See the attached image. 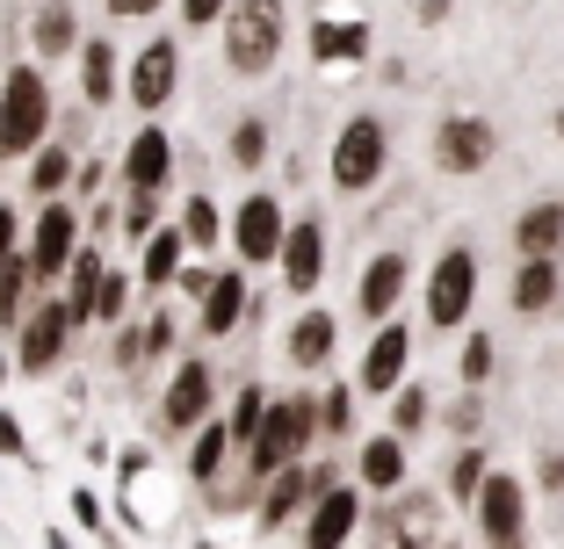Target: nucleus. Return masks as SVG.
<instances>
[{
  "label": "nucleus",
  "instance_id": "a878e982",
  "mask_svg": "<svg viewBox=\"0 0 564 549\" xmlns=\"http://www.w3.org/2000/svg\"><path fill=\"white\" fill-rule=\"evenodd\" d=\"M30 51L51 58V66H58L66 51H80V15H73L66 0H44V8L30 15Z\"/></svg>",
  "mask_w": 564,
  "mask_h": 549
},
{
  "label": "nucleus",
  "instance_id": "37998d69",
  "mask_svg": "<svg viewBox=\"0 0 564 549\" xmlns=\"http://www.w3.org/2000/svg\"><path fill=\"white\" fill-rule=\"evenodd\" d=\"M0 455H8V463H30V433H22V419L8 413V405H0Z\"/></svg>",
  "mask_w": 564,
  "mask_h": 549
},
{
  "label": "nucleus",
  "instance_id": "39448f33",
  "mask_svg": "<svg viewBox=\"0 0 564 549\" xmlns=\"http://www.w3.org/2000/svg\"><path fill=\"white\" fill-rule=\"evenodd\" d=\"M383 167H391V131H383V117H369V109H362V117L340 123L326 174H333L340 196H369V188L383 182Z\"/></svg>",
  "mask_w": 564,
  "mask_h": 549
},
{
  "label": "nucleus",
  "instance_id": "f257e3e1",
  "mask_svg": "<svg viewBox=\"0 0 564 549\" xmlns=\"http://www.w3.org/2000/svg\"><path fill=\"white\" fill-rule=\"evenodd\" d=\"M312 441H318V398L312 391H282V398H268V419H261V433H253L247 449H239V463H247L253 484H268L275 470L304 463Z\"/></svg>",
  "mask_w": 564,
  "mask_h": 549
},
{
  "label": "nucleus",
  "instance_id": "393cba45",
  "mask_svg": "<svg viewBox=\"0 0 564 549\" xmlns=\"http://www.w3.org/2000/svg\"><path fill=\"white\" fill-rule=\"evenodd\" d=\"M282 348H290V362H297V369H326L333 348H340V318H333V311H297Z\"/></svg>",
  "mask_w": 564,
  "mask_h": 549
},
{
  "label": "nucleus",
  "instance_id": "20e7f679",
  "mask_svg": "<svg viewBox=\"0 0 564 549\" xmlns=\"http://www.w3.org/2000/svg\"><path fill=\"white\" fill-rule=\"evenodd\" d=\"M87 246V217H80V202H66V196H51L44 210L30 217V239H22V261H30V275H36V289H58L66 283V267H73V253Z\"/></svg>",
  "mask_w": 564,
  "mask_h": 549
},
{
  "label": "nucleus",
  "instance_id": "423d86ee",
  "mask_svg": "<svg viewBox=\"0 0 564 549\" xmlns=\"http://www.w3.org/2000/svg\"><path fill=\"white\" fill-rule=\"evenodd\" d=\"M470 304H478V253L442 246V261H434V275H427V326L434 333H464Z\"/></svg>",
  "mask_w": 564,
  "mask_h": 549
},
{
  "label": "nucleus",
  "instance_id": "79ce46f5",
  "mask_svg": "<svg viewBox=\"0 0 564 549\" xmlns=\"http://www.w3.org/2000/svg\"><path fill=\"white\" fill-rule=\"evenodd\" d=\"M109 333H117V348H109V354H117V369L145 362V318H123V326H109Z\"/></svg>",
  "mask_w": 564,
  "mask_h": 549
},
{
  "label": "nucleus",
  "instance_id": "4d7b16f0",
  "mask_svg": "<svg viewBox=\"0 0 564 549\" xmlns=\"http://www.w3.org/2000/svg\"><path fill=\"white\" fill-rule=\"evenodd\" d=\"M550 131H557V138H564V109H557V117H550Z\"/></svg>",
  "mask_w": 564,
  "mask_h": 549
},
{
  "label": "nucleus",
  "instance_id": "aec40b11",
  "mask_svg": "<svg viewBox=\"0 0 564 549\" xmlns=\"http://www.w3.org/2000/svg\"><path fill=\"white\" fill-rule=\"evenodd\" d=\"M196 318H203V333H210V340L239 333V326L253 318V283H247V267H217V283H210V297L196 304Z\"/></svg>",
  "mask_w": 564,
  "mask_h": 549
},
{
  "label": "nucleus",
  "instance_id": "f03ea898",
  "mask_svg": "<svg viewBox=\"0 0 564 549\" xmlns=\"http://www.w3.org/2000/svg\"><path fill=\"white\" fill-rule=\"evenodd\" d=\"M44 145H51V80L36 58H22L0 80V160H30Z\"/></svg>",
  "mask_w": 564,
  "mask_h": 549
},
{
  "label": "nucleus",
  "instance_id": "9d476101",
  "mask_svg": "<svg viewBox=\"0 0 564 549\" xmlns=\"http://www.w3.org/2000/svg\"><path fill=\"white\" fill-rule=\"evenodd\" d=\"M326 484H340V470H333V463H290V470H275V477L261 484V528L275 535V528H290V520H304Z\"/></svg>",
  "mask_w": 564,
  "mask_h": 549
},
{
  "label": "nucleus",
  "instance_id": "1a4fd4ad",
  "mask_svg": "<svg viewBox=\"0 0 564 549\" xmlns=\"http://www.w3.org/2000/svg\"><path fill=\"white\" fill-rule=\"evenodd\" d=\"M499 152V123L492 117H442L434 123V167L456 174V182H470V174L492 167Z\"/></svg>",
  "mask_w": 564,
  "mask_h": 549
},
{
  "label": "nucleus",
  "instance_id": "4468645a",
  "mask_svg": "<svg viewBox=\"0 0 564 549\" xmlns=\"http://www.w3.org/2000/svg\"><path fill=\"white\" fill-rule=\"evenodd\" d=\"M405 369H413V333H405V318H383L377 333H369V354L355 369V383H362L369 398H391L405 383Z\"/></svg>",
  "mask_w": 564,
  "mask_h": 549
},
{
  "label": "nucleus",
  "instance_id": "cd10ccee",
  "mask_svg": "<svg viewBox=\"0 0 564 549\" xmlns=\"http://www.w3.org/2000/svg\"><path fill=\"white\" fill-rule=\"evenodd\" d=\"M188 267V239H182V224H160V232L145 239V253H138V283L145 289H166L174 275Z\"/></svg>",
  "mask_w": 564,
  "mask_h": 549
},
{
  "label": "nucleus",
  "instance_id": "72a5a7b5",
  "mask_svg": "<svg viewBox=\"0 0 564 549\" xmlns=\"http://www.w3.org/2000/svg\"><path fill=\"white\" fill-rule=\"evenodd\" d=\"M225 455H239L232 433H225V419H203V427H196V449H188V477H196V484H217Z\"/></svg>",
  "mask_w": 564,
  "mask_h": 549
},
{
  "label": "nucleus",
  "instance_id": "f3484780",
  "mask_svg": "<svg viewBox=\"0 0 564 549\" xmlns=\"http://www.w3.org/2000/svg\"><path fill=\"white\" fill-rule=\"evenodd\" d=\"M355 528H362V484H326L304 514V549H348Z\"/></svg>",
  "mask_w": 564,
  "mask_h": 549
},
{
  "label": "nucleus",
  "instance_id": "bb28decb",
  "mask_svg": "<svg viewBox=\"0 0 564 549\" xmlns=\"http://www.w3.org/2000/svg\"><path fill=\"white\" fill-rule=\"evenodd\" d=\"M123 87V66H117V44L109 36H80V95L95 101V109H109Z\"/></svg>",
  "mask_w": 564,
  "mask_h": 549
},
{
  "label": "nucleus",
  "instance_id": "2f4dec72",
  "mask_svg": "<svg viewBox=\"0 0 564 549\" xmlns=\"http://www.w3.org/2000/svg\"><path fill=\"white\" fill-rule=\"evenodd\" d=\"M268 152H275V131H268V117H239L232 138H225V160H232L239 174L268 167Z\"/></svg>",
  "mask_w": 564,
  "mask_h": 549
},
{
  "label": "nucleus",
  "instance_id": "ea45409f",
  "mask_svg": "<svg viewBox=\"0 0 564 549\" xmlns=\"http://www.w3.org/2000/svg\"><path fill=\"white\" fill-rule=\"evenodd\" d=\"M117 232L145 246V239L160 232V196H131V202H123V210H117Z\"/></svg>",
  "mask_w": 564,
  "mask_h": 549
},
{
  "label": "nucleus",
  "instance_id": "5fc2aeb1",
  "mask_svg": "<svg viewBox=\"0 0 564 549\" xmlns=\"http://www.w3.org/2000/svg\"><path fill=\"white\" fill-rule=\"evenodd\" d=\"M420 22H448V0H420Z\"/></svg>",
  "mask_w": 564,
  "mask_h": 549
},
{
  "label": "nucleus",
  "instance_id": "8fccbe9b",
  "mask_svg": "<svg viewBox=\"0 0 564 549\" xmlns=\"http://www.w3.org/2000/svg\"><path fill=\"white\" fill-rule=\"evenodd\" d=\"M210 283H217V267H182V275H174V289H182V297H210Z\"/></svg>",
  "mask_w": 564,
  "mask_h": 549
},
{
  "label": "nucleus",
  "instance_id": "f8f14e48",
  "mask_svg": "<svg viewBox=\"0 0 564 549\" xmlns=\"http://www.w3.org/2000/svg\"><path fill=\"white\" fill-rule=\"evenodd\" d=\"M282 232H290V224H282V196L253 188V196L232 210V253H239V267H275Z\"/></svg>",
  "mask_w": 564,
  "mask_h": 549
},
{
  "label": "nucleus",
  "instance_id": "e433bc0d",
  "mask_svg": "<svg viewBox=\"0 0 564 549\" xmlns=\"http://www.w3.org/2000/svg\"><path fill=\"white\" fill-rule=\"evenodd\" d=\"M427 419H434V398H427V391H420L413 376H405L399 391H391V433H399V441H413V433L427 427Z\"/></svg>",
  "mask_w": 564,
  "mask_h": 549
},
{
  "label": "nucleus",
  "instance_id": "c03bdc74",
  "mask_svg": "<svg viewBox=\"0 0 564 549\" xmlns=\"http://www.w3.org/2000/svg\"><path fill=\"white\" fill-rule=\"evenodd\" d=\"M66 506H73V520H80L87 535H109V514H101V499H95V492H87V484H80V492H73Z\"/></svg>",
  "mask_w": 564,
  "mask_h": 549
},
{
  "label": "nucleus",
  "instance_id": "09e8293b",
  "mask_svg": "<svg viewBox=\"0 0 564 549\" xmlns=\"http://www.w3.org/2000/svg\"><path fill=\"white\" fill-rule=\"evenodd\" d=\"M225 8L232 0H182V22L188 30H210V22H225Z\"/></svg>",
  "mask_w": 564,
  "mask_h": 549
},
{
  "label": "nucleus",
  "instance_id": "9b49d317",
  "mask_svg": "<svg viewBox=\"0 0 564 549\" xmlns=\"http://www.w3.org/2000/svg\"><path fill=\"white\" fill-rule=\"evenodd\" d=\"M304 44H312V58L326 73H355V66H369V44H377V36H369V22L355 15V8H318Z\"/></svg>",
  "mask_w": 564,
  "mask_h": 549
},
{
  "label": "nucleus",
  "instance_id": "f704fd0d",
  "mask_svg": "<svg viewBox=\"0 0 564 549\" xmlns=\"http://www.w3.org/2000/svg\"><path fill=\"white\" fill-rule=\"evenodd\" d=\"M174 224H182V239H188V253H210L217 239H225V224H232V217L217 210L210 196H188L182 202V217H174Z\"/></svg>",
  "mask_w": 564,
  "mask_h": 549
},
{
  "label": "nucleus",
  "instance_id": "7ed1b4c3",
  "mask_svg": "<svg viewBox=\"0 0 564 549\" xmlns=\"http://www.w3.org/2000/svg\"><path fill=\"white\" fill-rule=\"evenodd\" d=\"M282 36H290V8L282 0H232L225 8V66L239 80H261V73H275Z\"/></svg>",
  "mask_w": 564,
  "mask_h": 549
},
{
  "label": "nucleus",
  "instance_id": "a19ab883",
  "mask_svg": "<svg viewBox=\"0 0 564 549\" xmlns=\"http://www.w3.org/2000/svg\"><path fill=\"white\" fill-rule=\"evenodd\" d=\"M318 433H333V441L355 433V391H326V398H318Z\"/></svg>",
  "mask_w": 564,
  "mask_h": 549
},
{
  "label": "nucleus",
  "instance_id": "6e6d98bb",
  "mask_svg": "<svg viewBox=\"0 0 564 549\" xmlns=\"http://www.w3.org/2000/svg\"><path fill=\"white\" fill-rule=\"evenodd\" d=\"M44 549H73V535L66 528H44Z\"/></svg>",
  "mask_w": 564,
  "mask_h": 549
},
{
  "label": "nucleus",
  "instance_id": "c9c22d12",
  "mask_svg": "<svg viewBox=\"0 0 564 549\" xmlns=\"http://www.w3.org/2000/svg\"><path fill=\"white\" fill-rule=\"evenodd\" d=\"M261 419H268V391H261V383H239V391H232V413H225L232 449H247L253 433H261Z\"/></svg>",
  "mask_w": 564,
  "mask_h": 549
},
{
  "label": "nucleus",
  "instance_id": "0eeeda50",
  "mask_svg": "<svg viewBox=\"0 0 564 549\" xmlns=\"http://www.w3.org/2000/svg\"><path fill=\"white\" fill-rule=\"evenodd\" d=\"M66 340H73L66 297H36L30 318L15 326V369H22V376H51V369L66 362Z\"/></svg>",
  "mask_w": 564,
  "mask_h": 549
},
{
  "label": "nucleus",
  "instance_id": "a18cd8bd",
  "mask_svg": "<svg viewBox=\"0 0 564 549\" xmlns=\"http://www.w3.org/2000/svg\"><path fill=\"white\" fill-rule=\"evenodd\" d=\"M15 253H22V210H15V202H0V267L15 261Z\"/></svg>",
  "mask_w": 564,
  "mask_h": 549
},
{
  "label": "nucleus",
  "instance_id": "7c9ffc66",
  "mask_svg": "<svg viewBox=\"0 0 564 549\" xmlns=\"http://www.w3.org/2000/svg\"><path fill=\"white\" fill-rule=\"evenodd\" d=\"M485 477H492V455H485L478 441H456V455H448V499L470 506L485 492Z\"/></svg>",
  "mask_w": 564,
  "mask_h": 549
},
{
  "label": "nucleus",
  "instance_id": "2eb2a0df",
  "mask_svg": "<svg viewBox=\"0 0 564 549\" xmlns=\"http://www.w3.org/2000/svg\"><path fill=\"white\" fill-rule=\"evenodd\" d=\"M210 398H217V376H210V362H196L188 354L174 376H166V398H160V427L166 433H188V427H203L210 419Z\"/></svg>",
  "mask_w": 564,
  "mask_h": 549
},
{
  "label": "nucleus",
  "instance_id": "6ab92c4d",
  "mask_svg": "<svg viewBox=\"0 0 564 549\" xmlns=\"http://www.w3.org/2000/svg\"><path fill=\"white\" fill-rule=\"evenodd\" d=\"M405 283H413V261H405V253H377V261L362 267L355 311H362L369 326H383V318H399V297H405Z\"/></svg>",
  "mask_w": 564,
  "mask_h": 549
},
{
  "label": "nucleus",
  "instance_id": "dca6fc26",
  "mask_svg": "<svg viewBox=\"0 0 564 549\" xmlns=\"http://www.w3.org/2000/svg\"><path fill=\"white\" fill-rule=\"evenodd\" d=\"M275 267H282V289H290V297H312L318 275H326V224H318V217H290Z\"/></svg>",
  "mask_w": 564,
  "mask_h": 549
},
{
  "label": "nucleus",
  "instance_id": "58836bf2",
  "mask_svg": "<svg viewBox=\"0 0 564 549\" xmlns=\"http://www.w3.org/2000/svg\"><path fill=\"white\" fill-rule=\"evenodd\" d=\"M131 283H138V275H123V267H109V275H101V297H95V326H101V333L131 318Z\"/></svg>",
  "mask_w": 564,
  "mask_h": 549
},
{
  "label": "nucleus",
  "instance_id": "c85d7f7f",
  "mask_svg": "<svg viewBox=\"0 0 564 549\" xmlns=\"http://www.w3.org/2000/svg\"><path fill=\"white\" fill-rule=\"evenodd\" d=\"M36 297H44V289H36L30 261H22V253H15V261L0 267V333H15L22 318H30V304H36Z\"/></svg>",
  "mask_w": 564,
  "mask_h": 549
},
{
  "label": "nucleus",
  "instance_id": "b1692460",
  "mask_svg": "<svg viewBox=\"0 0 564 549\" xmlns=\"http://www.w3.org/2000/svg\"><path fill=\"white\" fill-rule=\"evenodd\" d=\"M557 297H564V267H557V261H521V267H514V289H507L514 318L557 311Z\"/></svg>",
  "mask_w": 564,
  "mask_h": 549
},
{
  "label": "nucleus",
  "instance_id": "a211bd4d",
  "mask_svg": "<svg viewBox=\"0 0 564 549\" xmlns=\"http://www.w3.org/2000/svg\"><path fill=\"white\" fill-rule=\"evenodd\" d=\"M166 174H174V138H166L160 117H145V131L123 145V188L131 196H160Z\"/></svg>",
  "mask_w": 564,
  "mask_h": 549
},
{
  "label": "nucleus",
  "instance_id": "603ef678",
  "mask_svg": "<svg viewBox=\"0 0 564 549\" xmlns=\"http://www.w3.org/2000/svg\"><path fill=\"white\" fill-rule=\"evenodd\" d=\"M73 188H80V196H101V160H80V174H73Z\"/></svg>",
  "mask_w": 564,
  "mask_h": 549
},
{
  "label": "nucleus",
  "instance_id": "864d4df0",
  "mask_svg": "<svg viewBox=\"0 0 564 549\" xmlns=\"http://www.w3.org/2000/svg\"><path fill=\"white\" fill-rule=\"evenodd\" d=\"M543 492H564V449L543 455Z\"/></svg>",
  "mask_w": 564,
  "mask_h": 549
},
{
  "label": "nucleus",
  "instance_id": "3c124183",
  "mask_svg": "<svg viewBox=\"0 0 564 549\" xmlns=\"http://www.w3.org/2000/svg\"><path fill=\"white\" fill-rule=\"evenodd\" d=\"M166 0H109V15L117 22H145V15H160Z\"/></svg>",
  "mask_w": 564,
  "mask_h": 549
},
{
  "label": "nucleus",
  "instance_id": "412c9836",
  "mask_svg": "<svg viewBox=\"0 0 564 549\" xmlns=\"http://www.w3.org/2000/svg\"><path fill=\"white\" fill-rule=\"evenodd\" d=\"M405 463H413V455H405V441L383 427V433H369L362 455H355V484H362V492H377V499H391V492L405 484Z\"/></svg>",
  "mask_w": 564,
  "mask_h": 549
},
{
  "label": "nucleus",
  "instance_id": "473e14b6",
  "mask_svg": "<svg viewBox=\"0 0 564 549\" xmlns=\"http://www.w3.org/2000/svg\"><path fill=\"white\" fill-rule=\"evenodd\" d=\"M434 520H442V506H434L427 492H405L399 514H391V528H399V549H434Z\"/></svg>",
  "mask_w": 564,
  "mask_h": 549
},
{
  "label": "nucleus",
  "instance_id": "13d9d810",
  "mask_svg": "<svg viewBox=\"0 0 564 549\" xmlns=\"http://www.w3.org/2000/svg\"><path fill=\"white\" fill-rule=\"evenodd\" d=\"M0 383H8V354H0Z\"/></svg>",
  "mask_w": 564,
  "mask_h": 549
},
{
  "label": "nucleus",
  "instance_id": "c756f323",
  "mask_svg": "<svg viewBox=\"0 0 564 549\" xmlns=\"http://www.w3.org/2000/svg\"><path fill=\"white\" fill-rule=\"evenodd\" d=\"M73 174H80V160H73L66 145H44V152H30V196H36V202L66 196V188H73Z\"/></svg>",
  "mask_w": 564,
  "mask_h": 549
},
{
  "label": "nucleus",
  "instance_id": "ddd939ff",
  "mask_svg": "<svg viewBox=\"0 0 564 549\" xmlns=\"http://www.w3.org/2000/svg\"><path fill=\"white\" fill-rule=\"evenodd\" d=\"M174 87H182V44H174V36H152V44L138 51V66L123 73V95H131L138 117H160L166 101H174Z\"/></svg>",
  "mask_w": 564,
  "mask_h": 549
},
{
  "label": "nucleus",
  "instance_id": "49530a36",
  "mask_svg": "<svg viewBox=\"0 0 564 549\" xmlns=\"http://www.w3.org/2000/svg\"><path fill=\"white\" fill-rule=\"evenodd\" d=\"M478 419H485V405H478V391H464V398L448 405V427L464 433V441H470V433H478Z\"/></svg>",
  "mask_w": 564,
  "mask_h": 549
},
{
  "label": "nucleus",
  "instance_id": "4c0bfd02",
  "mask_svg": "<svg viewBox=\"0 0 564 549\" xmlns=\"http://www.w3.org/2000/svg\"><path fill=\"white\" fill-rule=\"evenodd\" d=\"M492 369H499L492 333H470V326H464V354H456V376H464V391H485V383H492Z\"/></svg>",
  "mask_w": 564,
  "mask_h": 549
},
{
  "label": "nucleus",
  "instance_id": "5701e85b",
  "mask_svg": "<svg viewBox=\"0 0 564 549\" xmlns=\"http://www.w3.org/2000/svg\"><path fill=\"white\" fill-rule=\"evenodd\" d=\"M101 275H109V253H101L95 239H87V246L73 253V267H66V289H58V297H66V311H73V333H80V326H95Z\"/></svg>",
  "mask_w": 564,
  "mask_h": 549
},
{
  "label": "nucleus",
  "instance_id": "de8ad7c7",
  "mask_svg": "<svg viewBox=\"0 0 564 549\" xmlns=\"http://www.w3.org/2000/svg\"><path fill=\"white\" fill-rule=\"evenodd\" d=\"M166 348H174V318H166V311H152V318H145V362H160Z\"/></svg>",
  "mask_w": 564,
  "mask_h": 549
},
{
  "label": "nucleus",
  "instance_id": "6e6552de",
  "mask_svg": "<svg viewBox=\"0 0 564 549\" xmlns=\"http://www.w3.org/2000/svg\"><path fill=\"white\" fill-rule=\"evenodd\" d=\"M470 514H478L485 549H514V542H529V484H521L514 470H492V477H485V492L470 499Z\"/></svg>",
  "mask_w": 564,
  "mask_h": 549
},
{
  "label": "nucleus",
  "instance_id": "4be33fe9",
  "mask_svg": "<svg viewBox=\"0 0 564 549\" xmlns=\"http://www.w3.org/2000/svg\"><path fill=\"white\" fill-rule=\"evenodd\" d=\"M514 253H521V261H557V253H564V202L557 196L529 202V210L514 217Z\"/></svg>",
  "mask_w": 564,
  "mask_h": 549
}]
</instances>
